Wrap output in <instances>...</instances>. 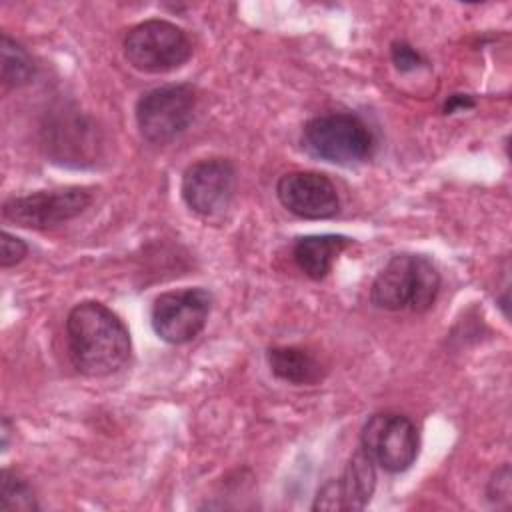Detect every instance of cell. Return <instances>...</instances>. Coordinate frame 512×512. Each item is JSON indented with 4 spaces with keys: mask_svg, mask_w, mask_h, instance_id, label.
Here are the masks:
<instances>
[{
    "mask_svg": "<svg viewBox=\"0 0 512 512\" xmlns=\"http://www.w3.org/2000/svg\"><path fill=\"white\" fill-rule=\"evenodd\" d=\"M376 488L374 460L358 448L348 460L344 472L338 478L328 480L316 492L312 510L324 512H354L362 510Z\"/></svg>",
    "mask_w": 512,
    "mask_h": 512,
    "instance_id": "11",
    "label": "cell"
},
{
    "mask_svg": "<svg viewBox=\"0 0 512 512\" xmlns=\"http://www.w3.org/2000/svg\"><path fill=\"white\" fill-rule=\"evenodd\" d=\"M300 144L314 158L352 166L370 158L374 136L358 116L336 112L310 118L302 128Z\"/></svg>",
    "mask_w": 512,
    "mask_h": 512,
    "instance_id": "3",
    "label": "cell"
},
{
    "mask_svg": "<svg viewBox=\"0 0 512 512\" xmlns=\"http://www.w3.org/2000/svg\"><path fill=\"white\" fill-rule=\"evenodd\" d=\"M196 92L188 84H168L144 92L136 102L140 136L150 144H166L178 138L192 122Z\"/></svg>",
    "mask_w": 512,
    "mask_h": 512,
    "instance_id": "5",
    "label": "cell"
},
{
    "mask_svg": "<svg viewBox=\"0 0 512 512\" xmlns=\"http://www.w3.org/2000/svg\"><path fill=\"white\" fill-rule=\"evenodd\" d=\"M272 374L284 382L304 386L316 384L324 376V368L316 356L298 346H274L266 352Z\"/></svg>",
    "mask_w": 512,
    "mask_h": 512,
    "instance_id": "14",
    "label": "cell"
},
{
    "mask_svg": "<svg viewBox=\"0 0 512 512\" xmlns=\"http://www.w3.org/2000/svg\"><path fill=\"white\" fill-rule=\"evenodd\" d=\"M0 54H2V84L8 88H20L28 84L34 78V62L32 56L26 52V48L10 38L6 32L2 34L0 42Z\"/></svg>",
    "mask_w": 512,
    "mask_h": 512,
    "instance_id": "15",
    "label": "cell"
},
{
    "mask_svg": "<svg viewBox=\"0 0 512 512\" xmlns=\"http://www.w3.org/2000/svg\"><path fill=\"white\" fill-rule=\"evenodd\" d=\"M26 254H28V244L24 240H20L18 236L6 230L0 234V266L2 268L16 266L18 262L24 260Z\"/></svg>",
    "mask_w": 512,
    "mask_h": 512,
    "instance_id": "17",
    "label": "cell"
},
{
    "mask_svg": "<svg viewBox=\"0 0 512 512\" xmlns=\"http://www.w3.org/2000/svg\"><path fill=\"white\" fill-rule=\"evenodd\" d=\"M38 502L30 484L14 470L4 468L0 480V512H36Z\"/></svg>",
    "mask_w": 512,
    "mask_h": 512,
    "instance_id": "16",
    "label": "cell"
},
{
    "mask_svg": "<svg viewBox=\"0 0 512 512\" xmlns=\"http://www.w3.org/2000/svg\"><path fill=\"white\" fill-rule=\"evenodd\" d=\"M2 452L8 450V438H10V420L2 418Z\"/></svg>",
    "mask_w": 512,
    "mask_h": 512,
    "instance_id": "21",
    "label": "cell"
},
{
    "mask_svg": "<svg viewBox=\"0 0 512 512\" xmlns=\"http://www.w3.org/2000/svg\"><path fill=\"white\" fill-rule=\"evenodd\" d=\"M210 308L212 294L204 288L164 292L152 304V328L168 344H186L204 330Z\"/></svg>",
    "mask_w": 512,
    "mask_h": 512,
    "instance_id": "8",
    "label": "cell"
},
{
    "mask_svg": "<svg viewBox=\"0 0 512 512\" xmlns=\"http://www.w3.org/2000/svg\"><path fill=\"white\" fill-rule=\"evenodd\" d=\"M352 240L342 234H312L296 240L292 258L296 266L312 280H322L332 270L334 260L344 252Z\"/></svg>",
    "mask_w": 512,
    "mask_h": 512,
    "instance_id": "13",
    "label": "cell"
},
{
    "mask_svg": "<svg viewBox=\"0 0 512 512\" xmlns=\"http://www.w3.org/2000/svg\"><path fill=\"white\" fill-rule=\"evenodd\" d=\"M418 430L408 416L380 412L366 420L360 432V448L390 474L408 470L418 456Z\"/></svg>",
    "mask_w": 512,
    "mask_h": 512,
    "instance_id": "7",
    "label": "cell"
},
{
    "mask_svg": "<svg viewBox=\"0 0 512 512\" xmlns=\"http://www.w3.org/2000/svg\"><path fill=\"white\" fill-rule=\"evenodd\" d=\"M276 196L288 212L306 220L332 218L340 210V198L332 180L312 170H294L280 176Z\"/></svg>",
    "mask_w": 512,
    "mask_h": 512,
    "instance_id": "10",
    "label": "cell"
},
{
    "mask_svg": "<svg viewBox=\"0 0 512 512\" xmlns=\"http://www.w3.org/2000/svg\"><path fill=\"white\" fill-rule=\"evenodd\" d=\"M124 58L146 74H164L180 68L192 56V42L186 32L160 18L144 20L124 36Z\"/></svg>",
    "mask_w": 512,
    "mask_h": 512,
    "instance_id": "4",
    "label": "cell"
},
{
    "mask_svg": "<svg viewBox=\"0 0 512 512\" xmlns=\"http://www.w3.org/2000/svg\"><path fill=\"white\" fill-rule=\"evenodd\" d=\"M474 106V100L466 94H452L446 104H444V112L446 114H452L456 110H464V108H472Z\"/></svg>",
    "mask_w": 512,
    "mask_h": 512,
    "instance_id": "20",
    "label": "cell"
},
{
    "mask_svg": "<svg viewBox=\"0 0 512 512\" xmlns=\"http://www.w3.org/2000/svg\"><path fill=\"white\" fill-rule=\"evenodd\" d=\"M440 292V272L420 254H396L378 272L370 288V302L388 312H426Z\"/></svg>",
    "mask_w": 512,
    "mask_h": 512,
    "instance_id": "2",
    "label": "cell"
},
{
    "mask_svg": "<svg viewBox=\"0 0 512 512\" xmlns=\"http://www.w3.org/2000/svg\"><path fill=\"white\" fill-rule=\"evenodd\" d=\"M236 192V170L226 158H206L190 164L182 174L180 194L200 216L222 214Z\"/></svg>",
    "mask_w": 512,
    "mask_h": 512,
    "instance_id": "9",
    "label": "cell"
},
{
    "mask_svg": "<svg viewBox=\"0 0 512 512\" xmlns=\"http://www.w3.org/2000/svg\"><path fill=\"white\" fill-rule=\"evenodd\" d=\"M90 204L92 192L82 186L42 190L4 200L2 218L20 228L46 230L80 216Z\"/></svg>",
    "mask_w": 512,
    "mask_h": 512,
    "instance_id": "6",
    "label": "cell"
},
{
    "mask_svg": "<svg viewBox=\"0 0 512 512\" xmlns=\"http://www.w3.org/2000/svg\"><path fill=\"white\" fill-rule=\"evenodd\" d=\"M486 496L488 500H492L494 504H498V500H508L510 498V466L504 464L500 466L492 478L488 480V488H486Z\"/></svg>",
    "mask_w": 512,
    "mask_h": 512,
    "instance_id": "19",
    "label": "cell"
},
{
    "mask_svg": "<svg viewBox=\"0 0 512 512\" xmlns=\"http://www.w3.org/2000/svg\"><path fill=\"white\" fill-rule=\"evenodd\" d=\"M390 58L400 72H412L424 64L422 54L406 42H394L390 48Z\"/></svg>",
    "mask_w": 512,
    "mask_h": 512,
    "instance_id": "18",
    "label": "cell"
},
{
    "mask_svg": "<svg viewBox=\"0 0 512 512\" xmlns=\"http://www.w3.org/2000/svg\"><path fill=\"white\" fill-rule=\"evenodd\" d=\"M48 152L62 164L82 166L90 162L94 148L98 146V136L94 124L76 112L56 114L44 128Z\"/></svg>",
    "mask_w": 512,
    "mask_h": 512,
    "instance_id": "12",
    "label": "cell"
},
{
    "mask_svg": "<svg viewBox=\"0 0 512 512\" xmlns=\"http://www.w3.org/2000/svg\"><path fill=\"white\" fill-rule=\"evenodd\" d=\"M66 342L74 368L90 378L110 376L126 366L130 332L108 306L96 300L76 304L66 318Z\"/></svg>",
    "mask_w": 512,
    "mask_h": 512,
    "instance_id": "1",
    "label": "cell"
}]
</instances>
